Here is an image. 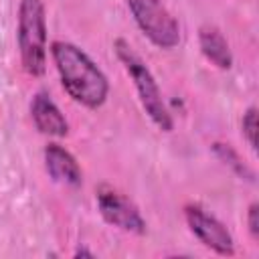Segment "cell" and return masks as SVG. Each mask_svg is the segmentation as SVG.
I'll return each instance as SVG.
<instances>
[{
  "instance_id": "obj_1",
  "label": "cell",
  "mask_w": 259,
  "mask_h": 259,
  "mask_svg": "<svg viewBox=\"0 0 259 259\" xmlns=\"http://www.w3.org/2000/svg\"><path fill=\"white\" fill-rule=\"evenodd\" d=\"M51 57L59 71L61 85L73 101L89 109H97L105 103L109 81L85 51L67 40H53Z\"/></svg>"
},
{
  "instance_id": "obj_2",
  "label": "cell",
  "mask_w": 259,
  "mask_h": 259,
  "mask_svg": "<svg viewBox=\"0 0 259 259\" xmlns=\"http://www.w3.org/2000/svg\"><path fill=\"white\" fill-rule=\"evenodd\" d=\"M113 49H115L117 59L123 63L130 79L134 81V87H136L138 97H140V103H142L144 111L148 113V117L162 132H172V127H174L172 115H170V111H168V107H166V103L162 99V91H160L152 71L148 69V65L132 51V47L123 38H117L113 42Z\"/></svg>"
},
{
  "instance_id": "obj_3",
  "label": "cell",
  "mask_w": 259,
  "mask_h": 259,
  "mask_svg": "<svg viewBox=\"0 0 259 259\" xmlns=\"http://www.w3.org/2000/svg\"><path fill=\"white\" fill-rule=\"evenodd\" d=\"M16 36L24 71L40 77L47 69V18L42 0H20Z\"/></svg>"
},
{
  "instance_id": "obj_4",
  "label": "cell",
  "mask_w": 259,
  "mask_h": 259,
  "mask_svg": "<svg viewBox=\"0 0 259 259\" xmlns=\"http://www.w3.org/2000/svg\"><path fill=\"white\" fill-rule=\"evenodd\" d=\"M140 30L160 49H174L180 42V26L162 0H125Z\"/></svg>"
},
{
  "instance_id": "obj_5",
  "label": "cell",
  "mask_w": 259,
  "mask_h": 259,
  "mask_svg": "<svg viewBox=\"0 0 259 259\" xmlns=\"http://www.w3.org/2000/svg\"><path fill=\"white\" fill-rule=\"evenodd\" d=\"M95 198H97L99 214L103 217L105 223H109L125 233H134V235L146 233V221H144L142 212L125 194H121L113 186L103 184L97 188Z\"/></svg>"
},
{
  "instance_id": "obj_6",
  "label": "cell",
  "mask_w": 259,
  "mask_h": 259,
  "mask_svg": "<svg viewBox=\"0 0 259 259\" xmlns=\"http://www.w3.org/2000/svg\"><path fill=\"white\" fill-rule=\"evenodd\" d=\"M184 219L188 229L192 231V235L210 251L219 253V255H233L235 253V243L231 233L227 231V227L214 219L212 214H208L202 206L198 204H186L184 206Z\"/></svg>"
},
{
  "instance_id": "obj_7",
  "label": "cell",
  "mask_w": 259,
  "mask_h": 259,
  "mask_svg": "<svg viewBox=\"0 0 259 259\" xmlns=\"http://www.w3.org/2000/svg\"><path fill=\"white\" fill-rule=\"evenodd\" d=\"M30 115H32V121H34L36 130L40 134H45V136L63 138L69 132V123H67L65 115L61 113V109L57 107V103L45 91H38L32 97Z\"/></svg>"
},
{
  "instance_id": "obj_8",
  "label": "cell",
  "mask_w": 259,
  "mask_h": 259,
  "mask_svg": "<svg viewBox=\"0 0 259 259\" xmlns=\"http://www.w3.org/2000/svg\"><path fill=\"white\" fill-rule=\"evenodd\" d=\"M45 166L53 180L67 184V186H79L83 180L81 168L75 160V156L65 150L59 144H49L45 148Z\"/></svg>"
},
{
  "instance_id": "obj_9",
  "label": "cell",
  "mask_w": 259,
  "mask_h": 259,
  "mask_svg": "<svg viewBox=\"0 0 259 259\" xmlns=\"http://www.w3.org/2000/svg\"><path fill=\"white\" fill-rule=\"evenodd\" d=\"M198 45H200V51L206 57V61H210L219 69H231L233 53H231V47H229L227 38L223 36V32L217 26H210V24L200 26Z\"/></svg>"
},
{
  "instance_id": "obj_10",
  "label": "cell",
  "mask_w": 259,
  "mask_h": 259,
  "mask_svg": "<svg viewBox=\"0 0 259 259\" xmlns=\"http://www.w3.org/2000/svg\"><path fill=\"white\" fill-rule=\"evenodd\" d=\"M212 152L217 154V158L223 162V164H227L237 176H241V178H245V180H249V182H253L255 180V174H253V170L243 162V158L239 156V152L237 150H233L229 144H221V142H214L212 144Z\"/></svg>"
},
{
  "instance_id": "obj_11",
  "label": "cell",
  "mask_w": 259,
  "mask_h": 259,
  "mask_svg": "<svg viewBox=\"0 0 259 259\" xmlns=\"http://www.w3.org/2000/svg\"><path fill=\"white\" fill-rule=\"evenodd\" d=\"M257 107H249L245 113H243V119H241V130H243V136L247 140V144L251 146V150H257Z\"/></svg>"
},
{
  "instance_id": "obj_12",
  "label": "cell",
  "mask_w": 259,
  "mask_h": 259,
  "mask_svg": "<svg viewBox=\"0 0 259 259\" xmlns=\"http://www.w3.org/2000/svg\"><path fill=\"white\" fill-rule=\"evenodd\" d=\"M247 227L251 237L257 241L259 239V202H251L247 208Z\"/></svg>"
},
{
  "instance_id": "obj_13",
  "label": "cell",
  "mask_w": 259,
  "mask_h": 259,
  "mask_svg": "<svg viewBox=\"0 0 259 259\" xmlns=\"http://www.w3.org/2000/svg\"><path fill=\"white\" fill-rule=\"evenodd\" d=\"M73 257H95L91 251H87V249H77L75 253H73Z\"/></svg>"
}]
</instances>
